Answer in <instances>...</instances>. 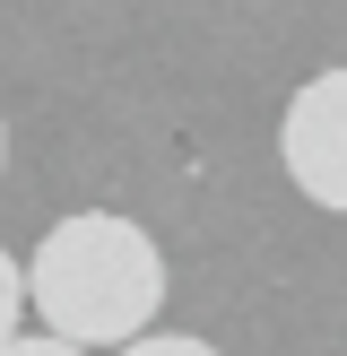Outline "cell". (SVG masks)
I'll use <instances>...</instances> for the list:
<instances>
[{"mask_svg":"<svg viewBox=\"0 0 347 356\" xmlns=\"http://www.w3.org/2000/svg\"><path fill=\"white\" fill-rule=\"evenodd\" d=\"M156 305H165V252L139 218L69 209L26 252V313H44V330H61L78 348L139 339L156 322Z\"/></svg>","mask_w":347,"mask_h":356,"instance_id":"1","label":"cell"},{"mask_svg":"<svg viewBox=\"0 0 347 356\" xmlns=\"http://www.w3.org/2000/svg\"><path fill=\"white\" fill-rule=\"evenodd\" d=\"M278 156H287V183L312 209L347 218V70H321L287 96L278 113Z\"/></svg>","mask_w":347,"mask_h":356,"instance_id":"2","label":"cell"},{"mask_svg":"<svg viewBox=\"0 0 347 356\" xmlns=\"http://www.w3.org/2000/svg\"><path fill=\"white\" fill-rule=\"evenodd\" d=\"M113 356H217V348L191 339V330H139V339H121Z\"/></svg>","mask_w":347,"mask_h":356,"instance_id":"3","label":"cell"},{"mask_svg":"<svg viewBox=\"0 0 347 356\" xmlns=\"http://www.w3.org/2000/svg\"><path fill=\"white\" fill-rule=\"evenodd\" d=\"M17 322H26V261L0 252V339H17Z\"/></svg>","mask_w":347,"mask_h":356,"instance_id":"4","label":"cell"},{"mask_svg":"<svg viewBox=\"0 0 347 356\" xmlns=\"http://www.w3.org/2000/svg\"><path fill=\"white\" fill-rule=\"evenodd\" d=\"M0 356H87V348L61 330H17V339H0Z\"/></svg>","mask_w":347,"mask_h":356,"instance_id":"5","label":"cell"},{"mask_svg":"<svg viewBox=\"0 0 347 356\" xmlns=\"http://www.w3.org/2000/svg\"><path fill=\"white\" fill-rule=\"evenodd\" d=\"M0 165H9V122H0Z\"/></svg>","mask_w":347,"mask_h":356,"instance_id":"6","label":"cell"}]
</instances>
